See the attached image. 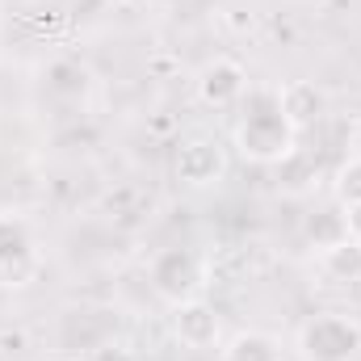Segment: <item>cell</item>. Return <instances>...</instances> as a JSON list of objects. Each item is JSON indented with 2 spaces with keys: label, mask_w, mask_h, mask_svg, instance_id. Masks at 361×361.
Masks as SVG:
<instances>
[{
  "label": "cell",
  "mask_w": 361,
  "mask_h": 361,
  "mask_svg": "<svg viewBox=\"0 0 361 361\" xmlns=\"http://www.w3.org/2000/svg\"><path fill=\"white\" fill-rule=\"evenodd\" d=\"M248 92V72L235 63V59H210L202 72H197V97L214 109H227L235 105L240 97Z\"/></svg>",
  "instance_id": "obj_6"
},
{
  "label": "cell",
  "mask_w": 361,
  "mask_h": 361,
  "mask_svg": "<svg viewBox=\"0 0 361 361\" xmlns=\"http://www.w3.org/2000/svg\"><path fill=\"white\" fill-rule=\"evenodd\" d=\"M173 332L185 349H214L219 345V315L210 302L185 298L173 307Z\"/></svg>",
  "instance_id": "obj_7"
},
{
  "label": "cell",
  "mask_w": 361,
  "mask_h": 361,
  "mask_svg": "<svg viewBox=\"0 0 361 361\" xmlns=\"http://www.w3.org/2000/svg\"><path fill=\"white\" fill-rule=\"evenodd\" d=\"M0 307H4V290H0Z\"/></svg>",
  "instance_id": "obj_18"
},
{
  "label": "cell",
  "mask_w": 361,
  "mask_h": 361,
  "mask_svg": "<svg viewBox=\"0 0 361 361\" xmlns=\"http://www.w3.org/2000/svg\"><path fill=\"white\" fill-rule=\"evenodd\" d=\"M307 235H311V244L324 252V248H332V244H341V240H349V227H345V214L341 210H319L311 223H307Z\"/></svg>",
  "instance_id": "obj_12"
},
{
  "label": "cell",
  "mask_w": 361,
  "mask_h": 361,
  "mask_svg": "<svg viewBox=\"0 0 361 361\" xmlns=\"http://www.w3.org/2000/svg\"><path fill=\"white\" fill-rule=\"evenodd\" d=\"M357 349H361V324L341 315V311L311 315L298 328V357L302 361H353Z\"/></svg>",
  "instance_id": "obj_2"
},
{
  "label": "cell",
  "mask_w": 361,
  "mask_h": 361,
  "mask_svg": "<svg viewBox=\"0 0 361 361\" xmlns=\"http://www.w3.org/2000/svg\"><path fill=\"white\" fill-rule=\"evenodd\" d=\"M47 85H51V92H59V97H85V89H89V68H80L76 59H55L47 68Z\"/></svg>",
  "instance_id": "obj_11"
},
{
  "label": "cell",
  "mask_w": 361,
  "mask_h": 361,
  "mask_svg": "<svg viewBox=\"0 0 361 361\" xmlns=\"http://www.w3.org/2000/svg\"><path fill=\"white\" fill-rule=\"evenodd\" d=\"M324 269L336 281H357L361 277V240H341L332 248H324Z\"/></svg>",
  "instance_id": "obj_10"
},
{
  "label": "cell",
  "mask_w": 361,
  "mask_h": 361,
  "mask_svg": "<svg viewBox=\"0 0 361 361\" xmlns=\"http://www.w3.org/2000/svg\"><path fill=\"white\" fill-rule=\"evenodd\" d=\"M223 361H281V349L269 332H235L223 345Z\"/></svg>",
  "instance_id": "obj_9"
},
{
  "label": "cell",
  "mask_w": 361,
  "mask_h": 361,
  "mask_svg": "<svg viewBox=\"0 0 361 361\" xmlns=\"http://www.w3.org/2000/svg\"><path fill=\"white\" fill-rule=\"evenodd\" d=\"M177 177L185 185H193V189H206V185H214V180H223L227 173V156H223V147L214 143V139H185L177 147Z\"/></svg>",
  "instance_id": "obj_5"
},
{
  "label": "cell",
  "mask_w": 361,
  "mask_h": 361,
  "mask_svg": "<svg viewBox=\"0 0 361 361\" xmlns=\"http://www.w3.org/2000/svg\"><path fill=\"white\" fill-rule=\"evenodd\" d=\"M114 4H135V0H114Z\"/></svg>",
  "instance_id": "obj_17"
},
{
  "label": "cell",
  "mask_w": 361,
  "mask_h": 361,
  "mask_svg": "<svg viewBox=\"0 0 361 361\" xmlns=\"http://www.w3.org/2000/svg\"><path fill=\"white\" fill-rule=\"evenodd\" d=\"M353 156L361 160V122H357V130H353Z\"/></svg>",
  "instance_id": "obj_16"
},
{
  "label": "cell",
  "mask_w": 361,
  "mask_h": 361,
  "mask_svg": "<svg viewBox=\"0 0 361 361\" xmlns=\"http://www.w3.org/2000/svg\"><path fill=\"white\" fill-rule=\"evenodd\" d=\"M336 197H341V206L361 202V160H357V156L336 173Z\"/></svg>",
  "instance_id": "obj_13"
},
{
  "label": "cell",
  "mask_w": 361,
  "mask_h": 361,
  "mask_svg": "<svg viewBox=\"0 0 361 361\" xmlns=\"http://www.w3.org/2000/svg\"><path fill=\"white\" fill-rule=\"evenodd\" d=\"M85 361H135V353H130V349H122L118 341H101L97 349L85 353Z\"/></svg>",
  "instance_id": "obj_14"
},
{
  "label": "cell",
  "mask_w": 361,
  "mask_h": 361,
  "mask_svg": "<svg viewBox=\"0 0 361 361\" xmlns=\"http://www.w3.org/2000/svg\"><path fill=\"white\" fill-rule=\"evenodd\" d=\"M277 105H281V114L302 130L307 122H315V118L324 114V105H328V101H324V92L315 89L311 80H290L286 89L277 92Z\"/></svg>",
  "instance_id": "obj_8"
},
{
  "label": "cell",
  "mask_w": 361,
  "mask_h": 361,
  "mask_svg": "<svg viewBox=\"0 0 361 361\" xmlns=\"http://www.w3.org/2000/svg\"><path fill=\"white\" fill-rule=\"evenodd\" d=\"M197 281H202V265H197V257L189 248H164V252H156V261H152V290L164 302L177 307L185 298H193Z\"/></svg>",
  "instance_id": "obj_3"
},
{
  "label": "cell",
  "mask_w": 361,
  "mask_h": 361,
  "mask_svg": "<svg viewBox=\"0 0 361 361\" xmlns=\"http://www.w3.org/2000/svg\"><path fill=\"white\" fill-rule=\"evenodd\" d=\"M38 273V257H34V244L25 235L21 223L13 219H0V290H21L30 286Z\"/></svg>",
  "instance_id": "obj_4"
},
{
  "label": "cell",
  "mask_w": 361,
  "mask_h": 361,
  "mask_svg": "<svg viewBox=\"0 0 361 361\" xmlns=\"http://www.w3.org/2000/svg\"><path fill=\"white\" fill-rule=\"evenodd\" d=\"M294 139H298V126L281 114L277 97H257L248 105V114L235 122V147L252 164H281V160H290L294 156Z\"/></svg>",
  "instance_id": "obj_1"
},
{
  "label": "cell",
  "mask_w": 361,
  "mask_h": 361,
  "mask_svg": "<svg viewBox=\"0 0 361 361\" xmlns=\"http://www.w3.org/2000/svg\"><path fill=\"white\" fill-rule=\"evenodd\" d=\"M345 227H349V240H361V202L345 206Z\"/></svg>",
  "instance_id": "obj_15"
}]
</instances>
